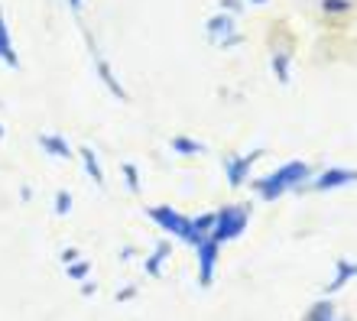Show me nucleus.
I'll return each instance as SVG.
<instances>
[{
	"mask_svg": "<svg viewBox=\"0 0 357 321\" xmlns=\"http://www.w3.org/2000/svg\"><path fill=\"white\" fill-rule=\"evenodd\" d=\"M254 159H257V152L254 156H244V159H237V162H227V179H231V185H244L247 172H250V166H254Z\"/></svg>",
	"mask_w": 357,
	"mask_h": 321,
	"instance_id": "6e6552de",
	"label": "nucleus"
},
{
	"mask_svg": "<svg viewBox=\"0 0 357 321\" xmlns=\"http://www.w3.org/2000/svg\"><path fill=\"white\" fill-rule=\"evenodd\" d=\"M276 75H280V81H289V75H286V58H276Z\"/></svg>",
	"mask_w": 357,
	"mask_h": 321,
	"instance_id": "aec40b11",
	"label": "nucleus"
},
{
	"mask_svg": "<svg viewBox=\"0 0 357 321\" xmlns=\"http://www.w3.org/2000/svg\"><path fill=\"white\" fill-rule=\"evenodd\" d=\"M68 7H72V10L78 13V10H82V0H68Z\"/></svg>",
	"mask_w": 357,
	"mask_h": 321,
	"instance_id": "4be33fe9",
	"label": "nucleus"
},
{
	"mask_svg": "<svg viewBox=\"0 0 357 321\" xmlns=\"http://www.w3.org/2000/svg\"><path fill=\"white\" fill-rule=\"evenodd\" d=\"M39 143H43V150L52 152V156H59V159H68L72 156V150H68V143L62 140V136H39Z\"/></svg>",
	"mask_w": 357,
	"mask_h": 321,
	"instance_id": "9d476101",
	"label": "nucleus"
},
{
	"mask_svg": "<svg viewBox=\"0 0 357 321\" xmlns=\"http://www.w3.org/2000/svg\"><path fill=\"white\" fill-rule=\"evenodd\" d=\"M195 250H198V283H202V289H208V285H211V279H215L218 244L211 240V237H205V240H198V244H195Z\"/></svg>",
	"mask_w": 357,
	"mask_h": 321,
	"instance_id": "20e7f679",
	"label": "nucleus"
},
{
	"mask_svg": "<svg viewBox=\"0 0 357 321\" xmlns=\"http://www.w3.org/2000/svg\"><path fill=\"white\" fill-rule=\"evenodd\" d=\"M321 7L328 13H335V10H348V0H321Z\"/></svg>",
	"mask_w": 357,
	"mask_h": 321,
	"instance_id": "a211bd4d",
	"label": "nucleus"
},
{
	"mask_svg": "<svg viewBox=\"0 0 357 321\" xmlns=\"http://www.w3.org/2000/svg\"><path fill=\"white\" fill-rule=\"evenodd\" d=\"M68 208H72V195H68V191H59L56 211H59V214H68Z\"/></svg>",
	"mask_w": 357,
	"mask_h": 321,
	"instance_id": "dca6fc26",
	"label": "nucleus"
},
{
	"mask_svg": "<svg viewBox=\"0 0 357 321\" xmlns=\"http://www.w3.org/2000/svg\"><path fill=\"white\" fill-rule=\"evenodd\" d=\"M82 159H85V169L91 172L94 185H104V175H101V169H98V159H94V152H91V150H82Z\"/></svg>",
	"mask_w": 357,
	"mask_h": 321,
	"instance_id": "ddd939ff",
	"label": "nucleus"
},
{
	"mask_svg": "<svg viewBox=\"0 0 357 321\" xmlns=\"http://www.w3.org/2000/svg\"><path fill=\"white\" fill-rule=\"evenodd\" d=\"M0 58H3L10 68H20V58H17V52H13V42H10V29H7L3 13H0Z\"/></svg>",
	"mask_w": 357,
	"mask_h": 321,
	"instance_id": "423d86ee",
	"label": "nucleus"
},
{
	"mask_svg": "<svg viewBox=\"0 0 357 321\" xmlns=\"http://www.w3.org/2000/svg\"><path fill=\"white\" fill-rule=\"evenodd\" d=\"M305 321H338L335 305H331V302H315V305H312V312L305 315Z\"/></svg>",
	"mask_w": 357,
	"mask_h": 321,
	"instance_id": "9b49d317",
	"label": "nucleus"
},
{
	"mask_svg": "<svg viewBox=\"0 0 357 321\" xmlns=\"http://www.w3.org/2000/svg\"><path fill=\"white\" fill-rule=\"evenodd\" d=\"M133 295H137V289H121V292H117V299H121V302H127V299H133Z\"/></svg>",
	"mask_w": 357,
	"mask_h": 321,
	"instance_id": "412c9836",
	"label": "nucleus"
},
{
	"mask_svg": "<svg viewBox=\"0 0 357 321\" xmlns=\"http://www.w3.org/2000/svg\"><path fill=\"white\" fill-rule=\"evenodd\" d=\"M169 256V244H160L156 250H153V256L146 260V273L150 276H160V269H162V260Z\"/></svg>",
	"mask_w": 357,
	"mask_h": 321,
	"instance_id": "f8f14e48",
	"label": "nucleus"
},
{
	"mask_svg": "<svg viewBox=\"0 0 357 321\" xmlns=\"http://www.w3.org/2000/svg\"><path fill=\"white\" fill-rule=\"evenodd\" d=\"M247 217H250L247 205H227V208H221L215 214L211 240H215V244H225V240H234V237H241V234H244V227H247Z\"/></svg>",
	"mask_w": 357,
	"mask_h": 321,
	"instance_id": "f03ea898",
	"label": "nucleus"
},
{
	"mask_svg": "<svg viewBox=\"0 0 357 321\" xmlns=\"http://www.w3.org/2000/svg\"><path fill=\"white\" fill-rule=\"evenodd\" d=\"M305 175H309V166H305V162H289V166H282L280 172H273L270 179L257 182V195L273 201V198H280L286 189H292L296 182H302Z\"/></svg>",
	"mask_w": 357,
	"mask_h": 321,
	"instance_id": "f257e3e1",
	"label": "nucleus"
},
{
	"mask_svg": "<svg viewBox=\"0 0 357 321\" xmlns=\"http://www.w3.org/2000/svg\"><path fill=\"white\" fill-rule=\"evenodd\" d=\"M208 36L218 39V36H227L225 46H231V42H237L234 36V23H231V17H215L211 23H208Z\"/></svg>",
	"mask_w": 357,
	"mask_h": 321,
	"instance_id": "0eeeda50",
	"label": "nucleus"
},
{
	"mask_svg": "<svg viewBox=\"0 0 357 321\" xmlns=\"http://www.w3.org/2000/svg\"><path fill=\"white\" fill-rule=\"evenodd\" d=\"M172 150L176 152H202L205 146L195 143V140H188V136H176V140H172Z\"/></svg>",
	"mask_w": 357,
	"mask_h": 321,
	"instance_id": "4468645a",
	"label": "nucleus"
},
{
	"mask_svg": "<svg viewBox=\"0 0 357 321\" xmlns=\"http://www.w3.org/2000/svg\"><path fill=\"white\" fill-rule=\"evenodd\" d=\"M351 276H357V266L351 263V260H338V269H335V279L328 283V292H338V289H344Z\"/></svg>",
	"mask_w": 357,
	"mask_h": 321,
	"instance_id": "1a4fd4ad",
	"label": "nucleus"
},
{
	"mask_svg": "<svg viewBox=\"0 0 357 321\" xmlns=\"http://www.w3.org/2000/svg\"><path fill=\"white\" fill-rule=\"evenodd\" d=\"M123 175H127V185H130L133 191H140V182H137V169H133L130 162H123Z\"/></svg>",
	"mask_w": 357,
	"mask_h": 321,
	"instance_id": "f3484780",
	"label": "nucleus"
},
{
	"mask_svg": "<svg viewBox=\"0 0 357 321\" xmlns=\"http://www.w3.org/2000/svg\"><path fill=\"white\" fill-rule=\"evenodd\" d=\"M66 273H68V279H85V276L91 273V266H88L85 260H82V263L75 260V263H68V266H66Z\"/></svg>",
	"mask_w": 357,
	"mask_h": 321,
	"instance_id": "2eb2a0df",
	"label": "nucleus"
},
{
	"mask_svg": "<svg viewBox=\"0 0 357 321\" xmlns=\"http://www.w3.org/2000/svg\"><path fill=\"white\" fill-rule=\"evenodd\" d=\"M75 260H78V250H75V246H68V250H62V263H75Z\"/></svg>",
	"mask_w": 357,
	"mask_h": 321,
	"instance_id": "6ab92c4d",
	"label": "nucleus"
},
{
	"mask_svg": "<svg viewBox=\"0 0 357 321\" xmlns=\"http://www.w3.org/2000/svg\"><path fill=\"white\" fill-rule=\"evenodd\" d=\"M254 3H266V0H254Z\"/></svg>",
	"mask_w": 357,
	"mask_h": 321,
	"instance_id": "5701e85b",
	"label": "nucleus"
},
{
	"mask_svg": "<svg viewBox=\"0 0 357 321\" xmlns=\"http://www.w3.org/2000/svg\"><path fill=\"white\" fill-rule=\"evenodd\" d=\"M354 179H357V172H351V169H331V172H325V175L315 182V189L319 191L338 189V185H348V182H354Z\"/></svg>",
	"mask_w": 357,
	"mask_h": 321,
	"instance_id": "39448f33",
	"label": "nucleus"
},
{
	"mask_svg": "<svg viewBox=\"0 0 357 321\" xmlns=\"http://www.w3.org/2000/svg\"><path fill=\"white\" fill-rule=\"evenodd\" d=\"M146 214H150V221H156V224H160L166 234L178 237V240H185V244H195V230H192V221H188V217H182L176 208L156 205V208H146Z\"/></svg>",
	"mask_w": 357,
	"mask_h": 321,
	"instance_id": "7ed1b4c3",
	"label": "nucleus"
}]
</instances>
